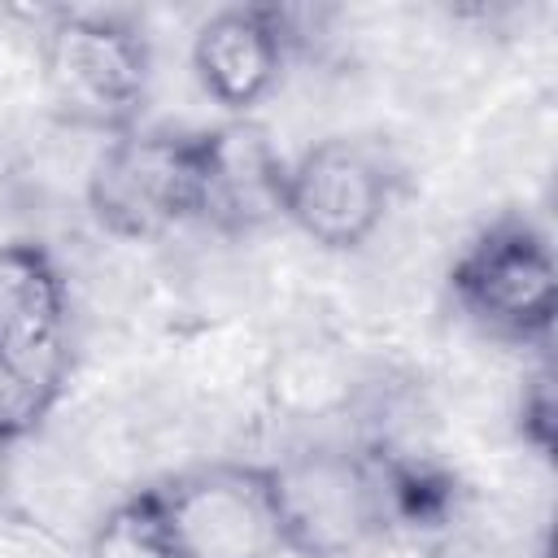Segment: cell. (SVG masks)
I'll use <instances>...</instances> for the list:
<instances>
[{
	"instance_id": "obj_1",
	"label": "cell",
	"mask_w": 558,
	"mask_h": 558,
	"mask_svg": "<svg viewBox=\"0 0 558 558\" xmlns=\"http://www.w3.org/2000/svg\"><path fill=\"white\" fill-rule=\"evenodd\" d=\"M44 92L61 118L122 135L140 126L148 100V39L122 13L57 9L39 39Z\"/></svg>"
},
{
	"instance_id": "obj_13",
	"label": "cell",
	"mask_w": 558,
	"mask_h": 558,
	"mask_svg": "<svg viewBox=\"0 0 558 558\" xmlns=\"http://www.w3.org/2000/svg\"><path fill=\"white\" fill-rule=\"evenodd\" d=\"M13 449H17V445H4V440H0V501H4V493H9V484H13Z\"/></svg>"
},
{
	"instance_id": "obj_8",
	"label": "cell",
	"mask_w": 558,
	"mask_h": 558,
	"mask_svg": "<svg viewBox=\"0 0 558 558\" xmlns=\"http://www.w3.org/2000/svg\"><path fill=\"white\" fill-rule=\"evenodd\" d=\"M288 157L253 118H231L205 131V179L196 222L222 235H248L283 218Z\"/></svg>"
},
{
	"instance_id": "obj_9",
	"label": "cell",
	"mask_w": 558,
	"mask_h": 558,
	"mask_svg": "<svg viewBox=\"0 0 558 558\" xmlns=\"http://www.w3.org/2000/svg\"><path fill=\"white\" fill-rule=\"evenodd\" d=\"M70 296L61 266L35 240H0V349L65 362Z\"/></svg>"
},
{
	"instance_id": "obj_6",
	"label": "cell",
	"mask_w": 558,
	"mask_h": 558,
	"mask_svg": "<svg viewBox=\"0 0 558 558\" xmlns=\"http://www.w3.org/2000/svg\"><path fill=\"white\" fill-rule=\"evenodd\" d=\"M174 558H283L266 462H209L157 484Z\"/></svg>"
},
{
	"instance_id": "obj_7",
	"label": "cell",
	"mask_w": 558,
	"mask_h": 558,
	"mask_svg": "<svg viewBox=\"0 0 558 558\" xmlns=\"http://www.w3.org/2000/svg\"><path fill=\"white\" fill-rule=\"evenodd\" d=\"M288 13L275 4H227L214 9L192 35V74L201 92L231 118H248L283 74Z\"/></svg>"
},
{
	"instance_id": "obj_11",
	"label": "cell",
	"mask_w": 558,
	"mask_h": 558,
	"mask_svg": "<svg viewBox=\"0 0 558 558\" xmlns=\"http://www.w3.org/2000/svg\"><path fill=\"white\" fill-rule=\"evenodd\" d=\"M65 362H35L0 349V440L22 445L61 401Z\"/></svg>"
},
{
	"instance_id": "obj_5",
	"label": "cell",
	"mask_w": 558,
	"mask_h": 558,
	"mask_svg": "<svg viewBox=\"0 0 558 558\" xmlns=\"http://www.w3.org/2000/svg\"><path fill=\"white\" fill-rule=\"evenodd\" d=\"M397 170L388 153L362 135H327L288 157L283 218L318 248H362L388 218Z\"/></svg>"
},
{
	"instance_id": "obj_10",
	"label": "cell",
	"mask_w": 558,
	"mask_h": 558,
	"mask_svg": "<svg viewBox=\"0 0 558 558\" xmlns=\"http://www.w3.org/2000/svg\"><path fill=\"white\" fill-rule=\"evenodd\" d=\"M87 558H174V541L166 527L157 484L118 497L96 519L87 536Z\"/></svg>"
},
{
	"instance_id": "obj_12",
	"label": "cell",
	"mask_w": 558,
	"mask_h": 558,
	"mask_svg": "<svg viewBox=\"0 0 558 558\" xmlns=\"http://www.w3.org/2000/svg\"><path fill=\"white\" fill-rule=\"evenodd\" d=\"M554 410H558L554 405V371H549V357H541L519 379V397H514V432L536 458H554V440H558Z\"/></svg>"
},
{
	"instance_id": "obj_4",
	"label": "cell",
	"mask_w": 558,
	"mask_h": 558,
	"mask_svg": "<svg viewBox=\"0 0 558 558\" xmlns=\"http://www.w3.org/2000/svg\"><path fill=\"white\" fill-rule=\"evenodd\" d=\"M449 292L484 336L545 349L558 314V270L545 227L523 214L480 227L449 266Z\"/></svg>"
},
{
	"instance_id": "obj_2",
	"label": "cell",
	"mask_w": 558,
	"mask_h": 558,
	"mask_svg": "<svg viewBox=\"0 0 558 558\" xmlns=\"http://www.w3.org/2000/svg\"><path fill=\"white\" fill-rule=\"evenodd\" d=\"M205 131L131 126L109 135L87 170V214L118 240H161L196 222Z\"/></svg>"
},
{
	"instance_id": "obj_3",
	"label": "cell",
	"mask_w": 558,
	"mask_h": 558,
	"mask_svg": "<svg viewBox=\"0 0 558 558\" xmlns=\"http://www.w3.org/2000/svg\"><path fill=\"white\" fill-rule=\"evenodd\" d=\"M279 541L288 558H357L384 536L375 458L349 445H310L266 462Z\"/></svg>"
}]
</instances>
